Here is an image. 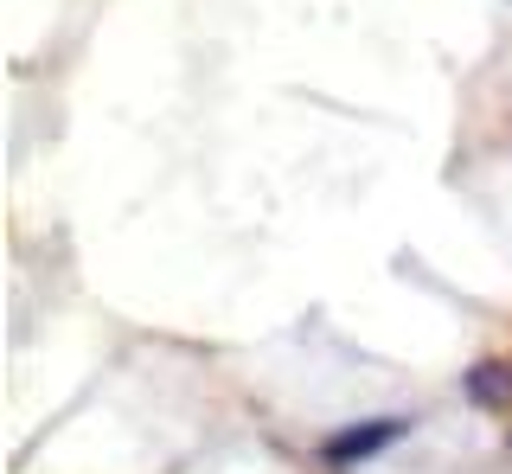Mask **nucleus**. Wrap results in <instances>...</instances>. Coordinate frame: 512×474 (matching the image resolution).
<instances>
[{
	"instance_id": "f03ea898",
	"label": "nucleus",
	"mask_w": 512,
	"mask_h": 474,
	"mask_svg": "<svg viewBox=\"0 0 512 474\" xmlns=\"http://www.w3.org/2000/svg\"><path fill=\"white\" fill-rule=\"evenodd\" d=\"M461 391H468L474 410H500V404L512 398V366H500V359H487V366H468Z\"/></svg>"
},
{
	"instance_id": "f257e3e1",
	"label": "nucleus",
	"mask_w": 512,
	"mask_h": 474,
	"mask_svg": "<svg viewBox=\"0 0 512 474\" xmlns=\"http://www.w3.org/2000/svg\"><path fill=\"white\" fill-rule=\"evenodd\" d=\"M397 436H404V423H397V417L352 423V430H340V436H327V442H320V462H327L333 474H346V468H359V462H372V455H384Z\"/></svg>"
}]
</instances>
